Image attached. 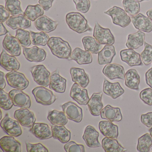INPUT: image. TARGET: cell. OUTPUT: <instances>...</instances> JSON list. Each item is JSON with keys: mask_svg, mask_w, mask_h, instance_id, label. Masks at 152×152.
I'll return each mask as SVG.
<instances>
[{"mask_svg": "<svg viewBox=\"0 0 152 152\" xmlns=\"http://www.w3.org/2000/svg\"><path fill=\"white\" fill-rule=\"evenodd\" d=\"M48 46L53 55L61 59H68L72 52V49L67 42L59 37L50 38Z\"/></svg>", "mask_w": 152, "mask_h": 152, "instance_id": "6da1fadb", "label": "cell"}, {"mask_svg": "<svg viewBox=\"0 0 152 152\" xmlns=\"http://www.w3.org/2000/svg\"><path fill=\"white\" fill-rule=\"evenodd\" d=\"M66 22L71 30L79 34L92 31L87 19L80 13L73 12L68 13L66 16Z\"/></svg>", "mask_w": 152, "mask_h": 152, "instance_id": "7a4b0ae2", "label": "cell"}, {"mask_svg": "<svg viewBox=\"0 0 152 152\" xmlns=\"http://www.w3.org/2000/svg\"><path fill=\"white\" fill-rule=\"evenodd\" d=\"M104 14L112 18L114 24L125 28L130 24L131 18L127 14L125 10L121 8L114 6L104 12Z\"/></svg>", "mask_w": 152, "mask_h": 152, "instance_id": "3957f363", "label": "cell"}, {"mask_svg": "<svg viewBox=\"0 0 152 152\" xmlns=\"http://www.w3.org/2000/svg\"><path fill=\"white\" fill-rule=\"evenodd\" d=\"M8 84L12 88L24 90L28 87L29 81L25 75L17 71H11L6 75Z\"/></svg>", "mask_w": 152, "mask_h": 152, "instance_id": "277c9868", "label": "cell"}, {"mask_svg": "<svg viewBox=\"0 0 152 152\" xmlns=\"http://www.w3.org/2000/svg\"><path fill=\"white\" fill-rule=\"evenodd\" d=\"M32 93L36 101L43 105L52 104L56 99V97L53 92L43 86L34 88L33 89Z\"/></svg>", "mask_w": 152, "mask_h": 152, "instance_id": "5b68a950", "label": "cell"}, {"mask_svg": "<svg viewBox=\"0 0 152 152\" xmlns=\"http://www.w3.org/2000/svg\"><path fill=\"white\" fill-rule=\"evenodd\" d=\"M93 36L102 45L114 44L115 38L110 29L102 27L97 22L95 23Z\"/></svg>", "mask_w": 152, "mask_h": 152, "instance_id": "8992f818", "label": "cell"}, {"mask_svg": "<svg viewBox=\"0 0 152 152\" xmlns=\"http://www.w3.org/2000/svg\"><path fill=\"white\" fill-rule=\"evenodd\" d=\"M31 72L34 81L40 86L47 87L49 86L50 73L43 65L33 66Z\"/></svg>", "mask_w": 152, "mask_h": 152, "instance_id": "52a82bcc", "label": "cell"}, {"mask_svg": "<svg viewBox=\"0 0 152 152\" xmlns=\"http://www.w3.org/2000/svg\"><path fill=\"white\" fill-rule=\"evenodd\" d=\"M19 124L17 120H13L7 113L1 121V127L9 136L18 137L23 133V130Z\"/></svg>", "mask_w": 152, "mask_h": 152, "instance_id": "ba28073f", "label": "cell"}, {"mask_svg": "<svg viewBox=\"0 0 152 152\" xmlns=\"http://www.w3.org/2000/svg\"><path fill=\"white\" fill-rule=\"evenodd\" d=\"M14 117L22 126L28 128L32 127L36 120L33 112L28 108H21L16 110Z\"/></svg>", "mask_w": 152, "mask_h": 152, "instance_id": "9c48e42d", "label": "cell"}, {"mask_svg": "<svg viewBox=\"0 0 152 152\" xmlns=\"http://www.w3.org/2000/svg\"><path fill=\"white\" fill-rule=\"evenodd\" d=\"M14 105L23 108H29L31 105V98L22 90L13 89L9 92Z\"/></svg>", "mask_w": 152, "mask_h": 152, "instance_id": "30bf717a", "label": "cell"}, {"mask_svg": "<svg viewBox=\"0 0 152 152\" xmlns=\"http://www.w3.org/2000/svg\"><path fill=\"white\" fill-rule=\"evenodd\" d=\"M63 112L67 118L75 122L80 123L83 119V110L74 102L69 101L62 106Z\"/></svg>", "mask_w": 152, "mask_h": 152, "instance_id": "8fae6325", "label": "cell"}, {"mask_svg": "<svg viewBox=\"0 0 152 152\" xmlns=\"http://www.w3.org/2000/svg\"><path fill=\"white\" fill-rule=\"evenodd\" d=\"M2 45L4 49L14 56L17 57L21 54V45L16 37L7 34L3 39Z\"/></svg>", "mask_w": 152, "mask_h": 152, "instance_id": "7c38bea8", "label": "cell"}, {"mask_svg": "<svg viewBox=\"0 0 152 152\" xmlns=\"http://www.w3.org/2000/svg\"><path fill=\"white\" fill-rule=\"evenodd\" d=\"M23 54L25 58L31 62L39 63L42 62L46 59L47 53L42 48L34 46L31 48L23 47Z\"/></svg>", "mask_w": 152, "mask_h": 152, "instance_id": "4fadbf2b", "label": "cell"}, {"mask_svg": "<svg viewBox=\"0 0 152 152\" xmlns=\"http://www.w3.org/2000/svg\"><path fill=\"white\" fill-rule=\"evenodd\" d=\"M103 73L110 80L125 79V71L122 66L117 64H108L105 66Z\"/></svg>", "mask_w": 152, "mask_h": 152, "instance_id": "5bb4252c", "label": "cell"}, {"mask_svg": "<svg viewBox=\"0 0 152 152\" xmlns=\"http://www.w3.org/2000/svg\"><path fill=\"white\" fill-rule=\"evenodd\" d=\"M131 22L136 29L139 31L149 33L152 31V21L141 13L132 17Z\"/></svg>", "mask_w": 152, "mask_h": 152, "instance_id": "9a60e30c", "label": "cell"}, {"mask_svg": "<svg viewBox=\"0 0 152 152\" xmlns=\"http://www.w3.org/2000/svg\"><path fill=\"white\" fill-rule=\"evenodd\" d=\"M34 26L38 31L49 33L56 30L58 22L54 21L47 16H42L34 22Z\"/></svg>", "mask_w": 152, "mask_h": 152, "instance_id": "2e32d148", "label": "cell"}, {"mask_svg": "<svg viewBox=\"0 0 152 152\" xmlns=\"http://www.w3.org/2000/svg\"><path fill=\"white\" fill-rule=\"evenodd\" d=\"M70 96L81 105H86L90 100L87 90L76 83L71 88Z\"/></svg>", "mask_w": 152, "mask_h": 152, "instance_id": "e0dca14e", "label": "cell"}, {"mask_svg": "<svg viewBox=\"0 0 152 152\" xmlns=\"http://www.w3.org/2000/svg\"><path fill=\"white\" fill-rule=\"evenodd\" d=\"M120 56L123 62L126 63L129 66H133L142 65L140 54L133 49H128L120 51Z\"/></svg>", "mask_w": 152, "mask_h": 152, "instance_id": "ac0fdd59", "label": "cell"}, {"mask_svg": "<svg viewBox=\"0 0 152 152\" xmlns=\"http://www.w3.org/2000/svg\"><path fill=\"white\" fill-rule=\"evenodd\" d=\"M59 69L58 68L50 75L49 88L58 93H63L66 88V79L60 75Z\"/></svg>", "mask_w": 152, "mask_h": 152, "instance_id": "d6986e66", "label": "cell"}, {"mask_svg": "<svg viewBox=\"0 0 152 152\" xmlns=\"http://www.w3.org/2000/svg\"><path fill=\"white\" fill-rule=\"evenodd\" d=\"M0 147L5 152H21L22 145L13 136H4L0 140Z\"/></svg>", "mask_w": 152, "mask_h": 152, "instance_id": "ffe728a7", "label": "cell"}, {"mask_svg": "<svg viewBox=\"0 0 152 152\" xmlns=\"http://www.w3.org/2000/svg\"><path fill=\"white\" fill-rule=\"evenodd\" d=\"M30 131L35 137L40 140L48 139L53 137L51 128L47 124L34 123Z\"/></svg>", "mask_w": 152, "mask_h": 152, "instance_id": "44dd1931", "label": "cell"}, {"mask_svg": "<svg viewBox=\"0 0 152 152\" xmlns=\"http://www.w3.org/2000/svg\"><path fill=\"white\" fill-rule=\"evenodd\" d=\"M99 133L93 126L88 125L85 128L83 138L86 145L90 148H98L101 146L98 140Z\"/></svg>", "mask_w": 152, "mask_h": 152, "instance_id": "7402d4cb", "label": "cell"}, {"mask_svg": "<svg viewBox=\"0 0 152 152\" xmlns=\"http://www.w3.org/2000/svg\"><path fill=\"white\" fill-rule=\"evenodd\" d=\"M1 66L8 72L18 71L20 64L15 56L10 55L3 50L1 54Z\"/></svg>", "mask_w": 152, "mask_h": 152, "instance_id": "603a6c76", "label": "cell"}, {"mask_svg": "<svg viewBox=\"0 0 152 152\" xmlns=\"http://www.w3.org/2000/svg\"><path fill=\"white\" fill-rule=\"evenodd\" d=\"M103 91L106 95L115 99L124 93V90L119 82L112 83L105 79L103 86Z\"/></svg>", "mask_w": 152, "mask_h": 152, "instance_id": "cb8c5ba5", "label": "cell"}, {"mask_svg": "<svg viewBox=\"0 0 152 152\" xmlns=\"http://www.w3.org/2000/svg\"><path fill=\"white\" fill-rule=\"evenodd\" d=\"M6 24L12 30L25 29L31 27V21L25 17L23 15H21L10 17L6 21Z\"/></svg>", "mask_w": 152, "mask_h": 152, "instance_id": "d4e9b609", "label": "cell"}, {"mask_svg": "<svg viewBox=\"0 0 152 152\" xmlns=\"http://www.w3.org/2000/svg\"><path fill=\"white\" fill-rule=\"evenodd\" d=\"M102 119L112 122H120L123 119L121 109L119 107H114L110 105L105 107L100 113Z\"/></svg>", "mask_w": 152, "mask_h": 152, "instance_id": "484cf974", "label": "cell"}, {"mask_svg": "<svg viewBox=\"0 0 152 152\" xmlns=\"http://www.w3.org/2000/svg\"><path fill=\"white\" fill-rule=\"evenodd\" d=\"M70 74L72 80L75 83H77L84 88L88 85L89 78L84 69L78 67H72L70 69Z\"/></svg>", "mask_w": 152, "mask_h": 152, "instance_id": "4316f807", "label": "cell"}, {"mask_svg": "<svg viewBox=\"0 0 152 152\" xmlns=\"http://www.w3.org/2000/svg\"><path fill=\"white\" fill-rule=\"evenodd\" d=\"M70 59L74 60L79 65L91 64L93 60L90 52L83 50L79 48H75L72 51Z\"/></svg>", "mask_w": 152, "mask_h": 152, "instance_id": "83f0119b", "label": "cell"}, {"mask_svg": "<svg viewBox=\"0 0 152 152\" xmlns=\"http://www.w3.org/2000/svg\"><path fill=\"white\" fill-rule=\"evenodd\" d=\"M103 93L102 92L94 93L88 103V107L91 114L94 116L100 115L104 105L102 102Z\"/></svg>", "mask_w": 152, "mask_h": 152, "instance_id": "f1b7e54d", "label": "cell"}, {"mask_svg": "<svg viewBox=\"0 0 152 152\" xmlns=\"http://www.w3.org/2000/svg\"><path fill=\"white\" fill-rule=\"evenodd\" d=\"M99 128L101 133L107 137L117 139L119 136L117 125L109 121H103L99 123Z\"/></svg>", "mask_w": 152, "mask_h": 152, "instance_id": "f546056e", "label": "cell"}, {"mask_svg": "<svg viewBox=\"0 0 152 152\" xmlns=\"http://www.w3.org/2000/svg\"><path fill=\"white\" fill-rule=\"evenodd\" d=\"M98 54V63L100 65H103L112 63L116 55V51L113 45H106Z\"/></svg>", "mask_w": 152, "mask_h": 152, "instance_id": "4dcf8cb0", "label": "cell"}, {"mask_svg": "<svg viewBox=\"0 0 152 152\" xmlns=\"http://www.w3.org/2000/svg\"><path fill=\"white\" fill-rule=\"evenodd\" d=\"M145 34L139 31L134 34H131L128 36L126 46L129 49H137L142 47L145 42Z\"/></svg>", "mask_w": 152, "mask_h": 152, "instance_id": "1f68e13d", "label": "cell"}, {"mask_svg": "<svg viewBox=\"0 0 152 152\" xmlns=\"http://www.w3.org/2000/svg\"><path fill=\"white\" fill-rule=\"evenodd\" d=\"M125 85L129 88L133 90H139L140 76L137 71L134 69L128 70L125 74Z\"/></svg>", "mask_w": 152, "mask_h": 152, "instance_id": "d6a6232c", "label": "cell"}, {"mask_svg": "<svg viewBox=\"0 0 152 152\" xmlns=\"http://www.w3.org/2000/svg\"><path fill=\"white\" fill-rule=\"evenodd\" d=\"M54 138L59 140L63 144L69 142L71 137V132L64 125H53L51 126Z\"/></svg>", "mask_w": 152, "mask_h": 152, "instance_id": "836d02e7", "label": "cell"}, {"mask_svg": "<svg viewBox=\"0 0 152 152\" xmlns=\"http://www.w3.org/2000/svg\"><path fill=\"white\" fill-rule=\"evenodd\" d=\"M102 147L106 152H123L127 149L123 147L116 139L104 138L102 140Z\"/></svg>", "mask_w": 152, "mask_h": 152, "instance_id": "e575fe53", "label": "cell"}, {"mask_svg": "<svg viewBox=\"0 0 152 152\" xmlns=\"http://www.w3.org/2000/svg\"><path fill=\"white\" fill-rule=\"evenodd\" d=\"M84 50L91 54H97L102 49V44H100L94 37L85 36L82 39Z\"/></svg>", "mask_w": 152, "mask_h": 152, "instance_id": "d590c367", "label": "cell"}, {"mask_svg": "<svg viewBox=\"0 0 152 152\" xmlns=\"http://www.w3.org/2000/svg\"><path fill=\"white\" fill-rule=\"evenodd\" d=\"M48 119L52 125H65L68 122V118L65 113L57 110L50 111Z\"/></svg>", "mask_w": 152, "mask_h": 152, "instance_id": "8d00e7d4", "label": "cell"}, {"mask_svg": "<svg viewBox=\"0 0 152 152\" xmlns=\"http://www.w3.org/2000/svg\"><path fill=\"white\" fill-rule=\"evenodd\" d=\"M44 10L39 4L28 5L24 12L23 15L31 21L34 22L37 18L43 15Z\"/></svg>", "mask_w": 152, "mask_h": 152, "instance_id": "74e56055", "label": "cell"}, {"mask_svg": "<svg viewBox=\"0 0 152 152\" xmlns=\"http://www.w3.org/2000/svg\"><path fill=\"white\" fill-rule=\"evenodd\" d=\"M31 40L34 46H45L48 44L50 39L49 36L44 32H34L30 31Z\"/></svg>", "mask_w": 152, "mask_h": 152, "instance_id": "f35d334b", "label": "cell"}, {"mask_svg": "<svg viewBox=\"0 0 152 152\" xmlns=\"http://www.w3.org/2000/svg\"><path fill=\"white\" fill-rule=\"evenodd\" d=\"M152 147V137L150 134L145 133L138 139L137 149L140 152H149Z\"/></svg>", "mask_w": 152, "mask_h": 152, "instance_id": "ab89813d", "label": "cell"}, {"mask_svg": "<svg viewBox=\"0 0 152 152\" xmlns=\"http://www.w3.org/2000/svg\"><path fill=\"white\" fill-rule=\"evenodd\" d=\"M122 4L125 12L132 17L137 15L140 11V4L136 0H123Z\"/></svg>", "mask_w": 152, "mask_h": 152, "instance_id": "60d3db41", "label": "cell"}, {"mask_svg": "<svg viewBox=\"0 0 152 152\" xmlns=\"http://www.w3.org/2000/svg\"><path fill=\"white\" fill-rule=\"evenodd\" d=\"M6 9L13 16L23 15L24 12L21 7L19 0H5Z\"/></svg>", "mask_w": 152, "mask_h": 152, "instance_id": "b9f144b4", "label": "cell"}, {"mask_svg": "<svg viewBox=\"0 0 152 152\" xmlns=\"http://www.w3.org/2000/svg\"><path fill=\"white\" fill-rule=\"evenodd\" d=\"M15 37L21 46L24 48L29 47L31 44L30 32L24 29H18L16 32Z\"/></svg>", "mask_w": 152, "mask_h": 152, "instance_id": "7bdbcfd3", "label": "cell"}, {"mask_svg": "<svg viewBox=\"0 0 152 152\" xmlns=\"http://www.w3.org/2000/svg\"><path fill=\"white\" fill-rule=\"evenodd\" d=\"M145 48L140 54V58L144 64L149 65L152 63V46L145 42Z\"/></svg>", "mask_w": 152, "mask_h": 152, "instance_id": "ee69618b", "label": "cell"}, {"mask_svg": "<svg viewBox=\"0 0 152 152\" xmlns=\"http://www.w3.org/2000/svg\"><path fill=\"white\" fill-rule=\"evenodd\" d=\"M0 96V105L1 107L4 110L7 111L12 108L14 105L13 101L10 96L9 94L3 90H1Z\"/></svg>", "mask_w": 152, "mask_h": 152, "instance_id": "f6af8a7d", "label": "cell"}, {"mask_svg": "<svg viewBox=\"0 0 152 152\" xmlns=\"http://www.w3.org/2000/svg\"><path fill=\"white\" fill-rule=\"evenodd\" d=\"M64 148L66 152H85L84 146L78 144L73 141L67 142L64 146Z\"/></svg>", "mask_w": 152, "mask_h": 152, "instance_id": "bcb514c9", "label": "cell"}, {"mask_svg": "<svg viewBox=\"0 0 152 152\" xmlns=\"http://www.w3.org/2000/svg\"><path fill=\"white\" fill-rule=\"evenodd\" d=\"M78 11L86 14L88 12L91 7L90 0H73Z\"/></svg>", "mask_w": 152, "mask_h": 152, "instance_id": "7dc6e473", "label": "cell"}, {"mask_svg": "<svg viewBox=\"0 0 152 152\" xmlns=\"http://www.w3.org/2000/svg\"><path fill=\"white\" fill-rule=\"evenodd\" d=\"M140 98L146 104L152 106V89L147 88L140 93Z\"/></svg>", "mask_w": 152, "mask_h": 152, "instance_id": "c3c4849f", "label": "cell"}, {"mask_svg": "<svg viewBox=\"0 0 152 152\" xmlns=\"http://www.w3.org/2000/svg\"><path fill=\"white\" fill-rule=\"evenodd\" d=\"M26 150L28 152H48V149L41 143L31 144L26 142Z\"/></svg>", "mask_w": 152, "mask_h": 152, "instance_id": "681fc988", "label": "cell"}, {"mask_svg": "<svg viewBox=\"0 0 152 152\" xmlns=\"http://www.w3.org/2000/svg\"><path fill=\"white\" fill-rule=\"evenodd\" d=\"M140 121L148 128L152 127V112L141 115Z\"/></svg>", "mask_w": 152, "mask_h": 152, "instance_id": "f907efd6", "label": "cell"}, {"mask_svg": "<svg viewBox=\"0 0 152 152\" xmlns=\"http://www.w3.org/2000/svg\"><path fill=\"white\" fill-rule=\"evenodd\" d=\"M9 12L2 5H0V23H4L10 17Z\"/></svg>", "mask_w": 152, "mask_h": 152, "instance_id": "816d5d0a", "label": "cell"}, {"mask_svg": "<svg viewBox=\"0 0 152 152\" xmlns=\"http://www.w3.org/2000/svg\"><path fill=\"white\" fill-rule=\"evenodd\" d=\"M54 0H39V4L44 10L48 11L52 7V3Z\"/></svg>", "mask_w": 152, "mask_h": 152, "instance_id": "f5cc1de1", "label": "cell"}, {"mask_svg": "<svg viewBox=\"0 0 152 152\" xmlns=\"http://www.w3.org/2000/svg\"><path fill=\"white\" fill-rule=\"evenodd\" d=\"M145 80L147 84L152 89V67L146 72Z\"/></svg>", "mask_w": 152, "mask_h": 152, "instance_id": "db71d44e", "label": "cell"}, {"mask_svg": "<svg viewBox=\"0 0 152 152\" xmlns=\"http://www.w3.org/2000/svg\"><path fill=\"white\" fill-rule=\"evenodd\" d=\"M1 76H0V79H1V84H0V89L1 90H3L5 88L6 86V80L5 79V74L4 72L1 71Z\"/></svg>", "mask_w": 152, "mask_h": 152, "instance_id": "11a10c76", "label": "cell"}, {"mask_svg": "<svg viewBox=\"0 0 152 152\" xmlns=\"http://www.w3.org/2000/svg\"><path fill=\"white\" fill-rule=\"evenodd\" d=\"M0 36H1L2 35H5L8 33L9 31L6 29L5 26L3 24V23H0Z\"/></svg>", "mask_w": 152, "mask_h": 152, "instance_id": "9f6ffc18", "label": "cell"}, {"mask_svg": "<svg viewBox=\"0 0 152 152\" xmlns=\"http://www.w3.org/2000/svg\"><path fill=\"white\" fill-rule=\"evenodd\" d=\"M146 15L152 21V8L150 9L147 11Z\"/></svg>", "mask_w": 152, "mask_h": 152, "instance_id": "6f0895ef", "label": "cell"}, {"mask_svg": "<svg viewBox=\"0 0 152 152\" xmlns=\"http://www.w3.org/2000/svg\"><path fill=\"white\" fill-rule=\"evenodd\" d=\"M149 133H150V135H151V137H152V127H151V129H149Z\"/></svg>", "mask_w": 152, "mask_h": 152, "instance_id": "680465c9", "label": "cell"}, {"mask_svg": "<svg viewBox=\"0 0 152 152\" xmlns=\"http://www.w3.org/2000/svg\"><path fill=\"white\" fill-rule=\"evenodd\" d=\"M137 1H138L139 2H141L144 1H149V0H136Z\"/></svg>", "mask_w": 152, "mask_h": 152, "instance_id": "91938a15", "label": "cell"}, {"mask_svg": "<svg viewBox=\"0 0 152 152\" xmlns=\"http://www.w3.org/2000/svg\"><path fill=\"white\" fill-rule=\"evenodd\" d=\"M2 118V112L1 111V119Z\"/></svg>", "mask_w": 152, "mask_h": 152, "instance_id": "94428289", "label": "cell"}]
</instances>
